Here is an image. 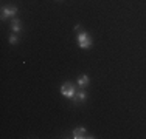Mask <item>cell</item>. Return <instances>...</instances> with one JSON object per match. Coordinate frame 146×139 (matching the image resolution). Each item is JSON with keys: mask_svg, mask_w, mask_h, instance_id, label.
Listing matches in <instances>:
<instances>
[{"mask_svg": "<svg viewBox=\"0 0 146 139\" xmlns=\"http://www.w3.org/2000/svg\"><path fill=\"white\" fill-rule=\"evenodd\" d=\"M78 45L82 50H89L92 47V37H90V34L86 33V31H81L78 34Z\"/></svg>", "mask_w": 146, "mask_h": 139, "instance_id": "1", "label": "cell"}, {"mask_svg": "<svg viewBox=\"0 0 146 139\" xmlns=\"http://www.w3.org/2000/svg\"><path fill=\"white\" fill-rule=\"evenodd\" d=\"M75 93H76V88L73 87L72 82H64V83H62V87H61V94L62 96L72 99V97L75 96Z\"/></svg>", "mask_w": 146, "mask_h": 139, "instance_id": "2", "label": "cell"}, {"mask_svg": "<svg viewBox=\"0 0 146 139\" xmlns=\"http://www.w3.org/2000/svg\"><path fill=\"white\" fill-rule=\"evenodd\" d=\"M17 12V8L16 6H5V8L2 9V20H6L8 17H14Z\"/></svg>", "mask_w": 146, "mask_h": 139, "instance_id": "3", "label": "cell"}, {"mask_svg": "<svg viewBox=\"0 0 146 139\" xmlns=\"http://www.w3.org/2000/svg\"><path fill=\"white\" fill-rule=\"evenodd\" d=\"M72 138L73 139H84V138H93V136H87V131H86V128H82V127H78V128H75L73 130V133H72Z\"/></svg>", "mask_w": 146, "mask_h": 139, "instance_id": "4", "label": "cell"}, {"mask_svg": "<svg viewBox=\"0 0 146 139\" xmlns=\"http://www.w3.org/2000/svg\"><path fill=\"white\" fill-rule=\"evenodd\" d=\"M86 99H87V94H86V91L82 88L78 90V91L75 93V96L72 97L73 102H86Z\"/></svg>", "mask_w": 146, "mask_h": 139, "instance_id": "5", "label": "cell"}, {"mask_svg": "<svg viewBox=\"0 0 146 139\" xmlns=\"http://www.w3.org/2000/svg\"><path fill=\"white\" fill-rule=\"evenodd\" d=\"M11 30L14 31V33H20V31H22V22H20L19 19H13L11 20Z\"/></svg>", "mask_w": 146, "mask_h": 139, "instance_id": "6", "label": "cell"}, {"mask_svg": "<svg viewBox=\"0 0 146 139\" xmlns=\"http://www.w3.org/2000/svg\"><path fill=\"white\" fill-rule=\"evenodd\" d=\"M89 85V76L87 74H82L78 77V87H81V88H84V87Z\"/></svg>", "mask_w": 146, "mask_h": 139, "instance_id": "7", "label": "cell"}, {"mask_svg": "<svg viewBox=\"0 0 146 139\" xmlns=\"http://www.w3.org/2000/svg\"><path fill=\"white\" fill-rule=\"evenodd\" d=\"M9 43H13V45L17 43V36L16 34H11V36H9Z\"/></svg>", "mask_w": 146, "mask_h": 139, "instance_id": "8", "label": "cell"}, {"mask_svg": "<svg viewBox=\"0 0 146 139\" xmlns=\"http://www.w3.org/2000/svg\"><path fill=\"white\" fill-rule=\"evenodd\" d=\"M59 2H61V0H59Z\"/></svg>", "mask_w": 146, "mask_h": 139, "instance_id": "9", "label": "cell"}]
</instances>
